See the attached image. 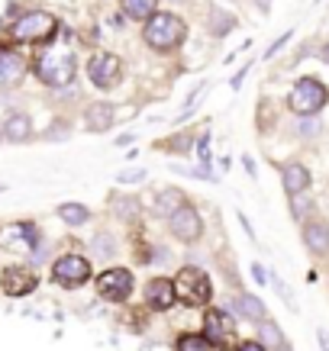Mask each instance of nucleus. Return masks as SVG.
<instances>
[{
  "label": "nucleus",
  "mask_w": 329,
  "mask_h": 351,
  "mask_svg": "<svg viewBox=\"0 0 329 351\" xmlns=\"http://www.w3.org/2000/svg\"><path fill=\"white\" fill-rule=\"evenodd\" d=\"M184 36H188V26H184V20L174 16V13L155 10L149 20H146V26H142V39H146V45L155 49V52L178 49V45L184 43Z\"/></svg>",
  "instance_id": "nucleus-1"
},
{
  "label": "nucleus",
  "mask_w": 329,
  "mask_h": 351,
  "mask_svg": "<svg viewBox=\"0 0 329 351\" xmlns=\"http://www.w3.org/2000/svg\"><path fill=\"white\" fill-rule=\"evenodd\" d=\"M36 75L49 87H68L78 77V58L62 45H52L36 58Z\"/></svg>",
  "instance_id": "nucleus-2"
},
{
  "label": "nucleus",
  "mask_w": 329,
  "mask_h": 351,
  "mask_svg": "<svg viewBox=\"0 0 329 351\" xmlns=\"http://www.w3.org/2000/svg\"><path fill=\"white\" fill-rule=\"evenodd\" d=\"M329 104V87L319 77H300L287 94V110L294 117H317L319 110Z\"/></svg>",
  "instance_id": "nucleus-3"
},
{
  "label": "nucleus",
  "mask_w": 329,
  "mask_h": 351,
  "mask_svg": "<svg viewBox=\"0 0 329 351\" xmlns=\"http://www.w3.org/2000/svg\"><path fill=\"white\" fill-rule=\"evenodd\" d=\"M174 297L188 306H203L210 303L213 287H210V277L203 274L201 267H181L174 274Z\"/></svg>",
  "instance_id": "nucleus-4"
},
{
  "label": "nucleus",
  "mask_w": 329,
  "mask_h": 351,
  "mask_svg": "<svg viewBox=\"0 0 329 351\" xmlns=\"http://www.w3.org/2000/svg\"><path fill=\"white\" fill-rule=\"evenodd\" d=\"M55 29H58V20H55L52 13L30 10L13 23L10 32H13V39H20V43H45V39L55 36Z\"/></svg>",
  "instance_id": "nucleus-5"
},
{
  "label": "nucleus",
  "mask_w": 329,
  "mask_h": 351,
  "mask_svg": "<svg viewBox=\"0 0 329 351\" xmlns=\"http://www.w3.org/2000/svg\"><path fill=\"white\" fill-rule=\"evenodd\" d=\"M87 77H91V84L97 90H113L120 84V77H123V62H120V55L113 52H97L91 62H87Z\"/></svg>",
  "instance_id": "nucleus-6"
},
{
  "label": "nucleus",
  "mask_w": 329,
  "mask_h": 351,
  "mask_svg": "<svg viewBox=\"0 0 329 351\" xmlns=\"http://www.w3.org/2000/svg\"><path fill=\"white\" fill-rule=\"evenodd\" d=\"M91 277V261L81 255H62L52 265V280L62 287H81Z\"/></svg>",
  "instance_id": "nucleus-7"
},
{
  "label": "nucleus",
  "mask_w": 329,
  "mask_h": 351,
  "mask_svg": "<svg viewBox=\"0 0 329 351\" xmlns=\"http://www.w3.org/2000/svg\"><path fill=\"white\" fill-rule=\"evenodd\" d=\"M97 293L104 300H110V303H123L133 293V274L126 267H110V271H104L97 277Z\"/></svg>",
  "instance_id": "nucleus-8"
},
{
  "label": "nucleus",
  "mask_w": 329,
  "mask_h": 351,
  "mask_svg": "<svg viewBox=\"0 0 329 351\" xmlns=\"http://www.w3.org/2000/svg\"><path fill=\"white\" fill-rule=\"evenodd\" d=\"M168 229H171V235L174 239H181V242H197L201 239V232H203V219H201V213L194 210V206H181V210H174V213L168 216Z\"/></svg>",
  "instance_id": "nucleus-9"
},
{
  "label": "nucleus",
  "mask_w": 329,
  "mask_h": 351,
  "mask_svg": "<svg viewBox=\"0 0 329 351\" xmlns=\"http://www.w3.org/2000/svg\"><path fill=\"white\" fill-rule=\"evenodd\" d=\"M0 287H3L7 297H30L36 290V274L26 265H10L0 274Z\"/></svg>",
  "instance_id": "nucleus-10"
},
{
  "label": "nucleus",
  "mask_w": 329,
  "mask_h": 351,
  "mask_svg": "<svg viewBox=\"0 0 329 351\" xmlns=\"http://www.w3.org/2000/svg\"><path fill=\"white\" fill-rule=\"evenodd\" d=\"M26 75V58L20 52H10V49H0V90H10L16 87Z\"/></svg>",
  "instance_id": "nucleus-11"
},
{
  "label": "nucleus",
  "mask_w": 329,
  "mask_h": 351,
  "mask_svg": "<svg viewBox=\"0 0 329 351\" xmlns=\"http://www.w3.org/2000/svg\"><path fill=\"white\" fill-rule=\"evenodd\" d=\"M281 184H284L287 197L307 193L310 191V171H307V165H300V161H287L284 168H281Z\"/></svg>",
  "instance_id": "nucleus-12"
},
{
  "label": "nucleus",
  "mask_w": 329,
  "mask_h": 351,
  "mask_svg": "<svg viewBox=\"0 0 329 351\" xmlns=\"http://www.w3.org/2000/svg\"><path fill=\"white\" fill-rule=\"evenodd\" d=\"M304 245H307L310 255H329V223L310 219L304 226Z\"/></svg>",
  "instance_id": "nucleus-13"
},
{
  "label": "nucleus",
  "mask_w": 329,
  "mask_h": 351,
  "mask_svg": "<svg viewBox=\"0 0 329 351\" xmlns=\"http://www.w3.org/2000/svg\"><path fill=\"white\" fill-rule=\"evenodd\" d=\"M146 300H149L152 309H168L171 303H174V280H168V277H155V280H149V287H146Z\"/></svg>",
  "instance_id": "nucleus-14"
},
{
  "label": "nucleus",
  "mask_w": 329,
  "mask_h": 351,
  "mask_svg": "<svg viewBox=\"0 0 329 351\" xmlns=\"http://www.w3.org/2000/svg\"><path fill=\"white\" fill-rule=\"evenodd\" d=\"M113 119H117V110L110 107V104H91L84 110V126L91 132H106V129L113 126Z\"/></svg>",
  "instance_id": "nucleus-15"
},
{
  "label": "nucleus",
  "mask_w": 329,
  "mask_h": 351,
  "mask_svg": "<svg viewBox=\"0 0 329 351\" xmlns=\"http://www.w3.org/2000/svg\"><path fill=\"white\" fill-rule=\"evenodd\" d=\"M203 335L213 341V345H223L229 335H233V322H229V316L226 313H207V322H203Z\"/></svg>",
  "instance_id": "nucleus-16"
},
{
  "label": "nucleus",
  "mask_w": 329,
  "mask_h": 351,
  "mask_svg": "<svg viewBox=\"0 0 329 351\" xmlns=\"http://www.w3.org/2000/svg\"><path fill=\"white\" fill-rule=\"evenodd\" d=\"M236 29V16L226 7H210L207 10V32H210L213 39H223L226 32Z\"/></svg>",
  "instance_id": "nucleus-17"
},
{
  "label": "nucleus",
  "mask_w": 329,
  "mask_h": 351,
  "mask_svg": "<svg viewBox=\"0 0 329 351\" xmlns=\"http://www.w3.org/2000/svg\"><path fill=\"white\" fill-rule=\"evenodd\" d=\"M181 206H184V193H181L178 187H165V191H159L155 203H152V213L159 216V219H168L174 210H181Z\"/></svg>",
  "instance_id": "nucleus-18"
},
{
  "label": "nucleus",
  "mask_w": 329,
  "mask_h": 351,
  "mask_svg": "<svg viewBox=\"0 0 329 351\" xmlns=\"http://www.w3.org/2000/svg\"><path fill=\"white\" fill-rule=\"evenodd\" d=\"M229 313H236V316H245V319H252V322H262L268 316V313H265V303L255 297V293H242V297L236 300V303H229Z\"/></svg>",
  "instance_id": "nucleus-19"
},
{
  "label": "nucleus",
  "mask_w": 329,
  "mask_h": 351,
  "mask_svg": "<svg viewBox=\"0 0 329 351\" xmlns=\"http://www.w3.org/2000/svg\"><path fill=\"white\" fill-rule=\"evenodd\" d=\"M30 132H32V123L26 113H10L7 123H3V138H7V142H26Z\"/></svg>",
  "instance_id": "nucleus-20"
},
{
  "label": "nucleus",
  "mask_w": 329,
  "mask_h": 351,
  "mask_svg": "<svg viewBox=\"0 0 329 351\" xmlns=\"http://www.w3.org/2000/svg\"><path fill=\"white\" fill-rule=\"evenodd\" d=\"M120 3H123V13L129 20H139V23H146L155 13V7H159V0H120Z\"/></svg>",
  "instance_id": "nucleus-21"
},
{
  "label": "nucleus",
  "mask_w": 329,
  "mask_h": 351,
  "mask_svg": "<svg viewBox=\"0 0 329 351\" xmlns=\"http://www.w3.org/2000/svg\"><path fill=\"white\" fill-rule=\"evenodd\" d=\"M58 219L65 226H84L91 219V210H87L84 203H62L58 206Z\"/></svg>",
  "instance_id": "nucleus-22"
},
{
  "label": "nucleus",
  "mask_w": 329,
  "mask_h": 351,
  "mask_svg": "<svg viewBox=\"0 0 329 351\" xmlns=\"http://www.w3.org/2000/svg\"><path fill=\"white\" fill-rule=\"evenodd\" d=\"M258 341H262L265 348L275 351V348H281V345H284L287 339H284V332L277 329V326H275L271 319H262V322H258Z\"/></svg>",
  "instance_id": "nucleus-23"
},
{
  "label": "nucleus",
  "mask_w": 329,
  "mask_h": 351,
  "mask_svg": "<svg viewBox=\"0 0 329 351\" xmlns=\"http://www.w3.org/2000/svg\"><path fill=\"white\" fill-rule=\"evenodd\" d=\"M113 213L120 216V219H136V213H139V203L133 200V197H113Z\"/></svg>",
  "instance_id": "nucleus-24"
},
{
  "label": "nucleus",
  "mask_w": 329,
  "mask_h": 351,
  "mask_svg": "<svg viewBox=\"0 0 329 351\" xmlns=\"http://www.w3.org/2000/svg\"><path fill=\"white\" fill-rule=\"evenodd\" d=\"M178 351H213V341L207 335H181Z\"/></svg>",
  "instance_id": "nucleus-25"
},
{
  "label": "nucleus",
  "mask_w": 329,
  "mask_h": 351,
  "mask_svg": "<svg viewBox=\"0 0 329 351\" xmlns=\"http://www.w3.org/2000/svg\"><path fill=\"white\" fill-rule=\"evenodd\" d=\"M91 248H94V255L104 258V261H110V258L117 255V245H113V239H110V235H97L94 242H91Z\"/></svg>",
  "instance_id": "nucleus-26"
},
{
  "label": "nucleus",
  "mask_w": 329,
  "mask_h": 351,
  "mask_svg": "<svg viewBox=\"0 0 329 351\" xmlns=\"http://www.w3.org/2000/svg\"><path fill=\"white\" fill-rule=\"evenodd\" d=\"M297 136H304V138L319 136V119H317V117H300V123H297Z\"/></svg>",
  "instance_id": "nucleus-27"
},
{
  "label": "nucleus",
  "mask_w": 329,
  "mask_h": 351,
  "mask_svg": "<svg viewBox=\"0 0 329 351\" xmlns=\"http://www.w3.org/2000/svg\"><path fill=\"white\" fill-rule=\"evenodd\" d=\"M313 210V203L304 197V193H297V197H291V213H294V219H304V216Z\"/></svg>",
  "instance_id": "nucleus-28"
},
{
  "label": "nucleus",
  "mask_w": 329,
  "mask_h": 351,
  "mask_svg": "<svg viewBox=\"0 0 329 351\" xmlns=\"http://www.w3.org/2000/svg\"><path fill=\"white\" fill-rule=\"evenodd\" d=\"M271 284H275L277 297L284 300L287 306H291V309H297V300H294V293H291V287H287V284H284V280H281V277H275V274H271Z\"/></svg>",
  "instance_id": "nucleus-29"
},
{
  "label": "nucleus",
  "mask_w": 329,
  "mask_h": 351,
  "mask_svg": "<svg viewBox=\"0 0 329 351\" xmlns=\"http://www.w3.org/2000/svg\"><path fill=\"white\" fill-rule=\"evenodd\" d=\"M117 181H120V184H139V181H146V171H142V168L120 171V174H117Z\"/></svg>",
  "instance_id": "nucleus-30"
},
{
  "label": "nucleus",
  "mask_w": 329,
  "mask_h": 351,
  "mask_svg": "<svg viewBox=\"0 0 329 351\" xmlns=\"http://www.w3.org/2000/svg\"><path fill=\"white\" fill-rule=\"evenodd\" d=\"M291 36H294V32H284V36H277L275 43L268 45V52H265V58H275V55H277V52H281V49H284V45H287V43H291Z\"/></svg>",
  "instance_id": "nucleus-31"
},
{
  "label": "nucleus",
  "mask_w": 329,
  "mask_h": 351,
  "mask_svg": "<svg viewBox=\"0 0 329 351\" xmlns=\"http://www.w3.org/2000/svg\"><path fill=\"white\" fill-rule=\"evenodd\" d=\"M245 75H249V64L236 71V75H233V81H229V87H233V90H239V87H242V81H245Z\"/></svg>",
  "instance_id": "nucleus-32"
},
{
  "label": "nucleus",
  "mask_w": 329,
  "mask_h": 351,
  "mask_svg": "<svg viewBox=\"0 0 329 351\" xmlns=\"http://www.w3.org/2000/svg\"><path fill=\"white\" fill-rule=\"evenodd\" d=\"M239 351H268V348L262 345V341H245V345H242Z\"/></svg>",
  "instance_id": "nucleus-33"
},
{
  "label": "nucleus",
  "mask_w": 329,
  "mask_h": 351,
  "mask_svg": "<svg viewBox=\"0 0 329 351\" xmlns=\"http://www.w3.org/2000/svg\"><path fill=\"white\" fill-rule=\"evenodd\" d=\"M252 277L258 280V284H265V267H262V265H252Z\"/></svg>",
  "instance_id": "nucleus-34"
},
{
  "label": "nucleus",
  "mask_w": 329,
  "mask_h": 351,
  "mask_svg": "<svg viewBox=\"0 0 329 351\" xmlns=\"http://www.w3.org/2000/svg\"><path fill=\"white\" fill-rule=\"evenodd\" d=\"M319 62H323V64H329V43L323 45V49H319Z\"/></svg>",
  "instance_id": "nucleus-35"
},
{
  "label": "nucleus",
  "mask_w": 329,
  "mask_h": 351,
  "mask_svg": "<svg viewBox=\"0 0 329 351\" xmlns=\"http://www.w3.org/2000/svg\"><path fill=\"white\" fill-rule=\"evenodd\" d=\"M242 165H245V171H249V174H252V178H255V165H252V158H249V155H245V158H242Z\"/></svg>",
  "instance_id": "nucleus-36"
},
{
  "label": "nucleus",
  "mask_w": 329,
  "mask_h": 351,
  "mask_svg": "<svg viewBox=\"0 0 329 351\" xmlns=\"http://www.w3.org/2000/svg\"><path fill=\"white\" fill-rule=\"evenodd\" d=\"M258 10H262V13H268V0H258Z\"/></svg>",
  "instance_id": "nucleus-37"
},
{
  "label": "nucleus",
  "mask_w": 329,
  "mask_h": 351,
  "mask_svg": "<svg viewBox=\"0 0 329 351\" xmlns=\"http://www.w3.org/2000/svg\"><path fill=\"white\" fill-rule=\"evenodd\" d=\"M275 351H294V348H291V345L284 341V345H281V348H275Z\"/></svg>",
  "instance_id": "nucleus-38"
},
{
  "label": "nucleus",
  "mask_w": 329,
  "mask_h": 351,
  "mask_svg": "<svg viewBox=\"0 0 329 351\" xmlns=\"http://www.w3.org/2000/svg\"><path fill=\"white\" fill-rule=\"evenodd\" d=\"M3 191H7V187H3V184H0V193H3Z\"/></svg>",
  "instance_id": "nucleus-39"
},
{
  "label": "nucleus",
  "mask_w": 329,
  "mask_h": 351,
  "mask_svg": "<svg viewBox=\"0 0 329 351\" xmlns=\"http://www.w3.org/2000/svg\"><path fill=\"white\" fill-rule=\"evenodd\" d=\"M0 138H3V129H0Z\"/></svg>",
  "instance_id": "nucleus-40"
}]
</instances>
